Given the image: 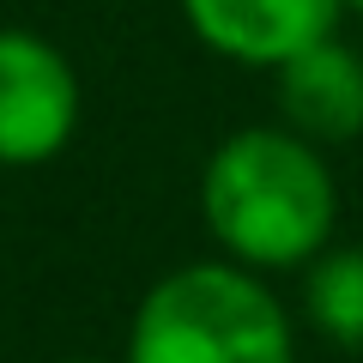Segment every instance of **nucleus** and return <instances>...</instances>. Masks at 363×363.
I'll return each mask as SVG.
<instances>
[{
    "label": "nucleus",
    "instance_id": "nucleus-1",
    "mask_svg": "<svg viewBox=\"0 0 363 363\" xmlns=\"http://www.w3.org/2000/svg\"><path fill=\"white\" fill-rule=\"evenodd\" d=\"M200 218L236 267L285 272L333 248L339 188L327 157L291 128H242L206 157Z\"/></svg>",
    "mask_w": 363,
    "mask_h": 363
},
{
    "label": "nucleus",
    "instance_id": "nucleus-2",
    "mask_svg": "<svg viewBox=\"0 0 363 363\" xmlns=\"http://www.w3.org/2000/svg\"><path fill=\"white\" fill-rule=\"evenodd\" d=\"M128 363H297V339L285 303L248 267L194 260L140 297Z\"/></svg>",
    "mask_w": 363,
    "mask_h": 363
},
{
    "label": "nucleus",
    "instance_id": "nucleus-3",
    "mask_svg": "<svg viewBox=\"0 0 363 363\" xmlns=\"http://www.w3.org/2000/svg\"><path fill=\"white\" fill-rule=\"evenodd\" d=\"M79 128V73L49 37L0 30V164H49Z\"/></svg>",
    "mask_w": 363,
    "mask_h": 363
},
{
    "label": "nucleus",
    "instance_id": "nucleus-4",
    "mask_svg": "<svg viewBox=\"0 0 363 363\" xmlns=\"http://www.w3.org/2000/svg\"><path fill=\"white\" fill-rule=\"evenodd\" d=\"M345 0H182V18L212 55L242 67H279L339 30Z\"/></svg>",
    "mask_w": 363,
    "mask_h": 363
},
{
    "label": "nucleus",
    "instance_id": "nucleus-5",
    "mask_svg": "<svg viewBox=\"0 0 363 363\" xmlns=\"http://www.w3.org/2000/svg\"><path fill=\"white\" fill-rule=\"evenodd\" d=\"M279 109L285 128L309 145H339L363 133V55L339 37L303 49L279 67Z\"/></svg>",
    "mask_w": 363,
    "mask_h": 363
},
{
    "label": "nucleus",
    "instance_id": "nucleus-6",
    "mask_svg": "<svg viewBox=\"0 0 363 363\" xmlns=\"http://www.w3.org/2000/svg\"><path fill=\"white\" fill-rule=\"evenodd\" d=\"M303 309L321 339H333L339 351H363V242L327 248L309 260Z\"/></svg>",
    "mask_w": 363,
    "mask_h": 363
},
{
    "label": "nucleus",
    "instance_id": "nucleus-7",
    "mask_svg": "<svg viewBox=\"0 0 363 363\" xmlns=\"http://www.w3.org/2000/svg\"><path fill=\"white\" fill-rule=\"evenodd\" d=\"M345 6H351V13H363V0H345Z\"/></svg>",
    "mask_w": 363,
    "mask_h": 363
},
{
    "label": "nucleus",
    "instance_id": "nucleus-8",
    "mask_svg": "<svg viewBox=\"0 0 363 363\" xmlns=\"http://www.w3.org/2000/svg\"><path fill=\"white\" fill-rule=\"evenodd\" d=\"M67 363H97V357H67Z\"/></svg>",
    "mask_w": 363,
    "mask_h": 363
}]
</instances>
